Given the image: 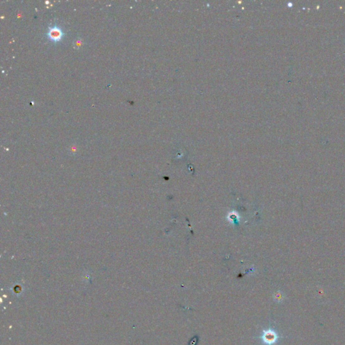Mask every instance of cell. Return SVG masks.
<instances>
[{
    "label": "cell",
    "mask_w": 345,
    "mask_h": 345,
    "mask_svg": "<svg viewBox=\"0 0 345 345\" xmlns=\"http://www.w3.org/2000/svg\"><path fill=\"white\" fill-rule=\"evenodd\" d=\"M47 35L50 40L54 41V42H58L63 37L64 32L59 26H53L49 28Z\"/></svg>",
    "instance_id": "1"
},
{
    "label": "cell",
    "mask_w": 345,
    "mask_h": 345,
    "mask_svg": "<svg viewBox=\"0 0 345 345\" xmlns=\"http://www.w3.org/2000/svg\"><path fill=\"white\" fill-rule=\"evenodd\" d=\"M278 336L275 332L272 330L264 331V334L261 336L263 341L267 344L272 345L276 342Z\"/></svg>",
    "instance_id": "2"
}]
</instances>
